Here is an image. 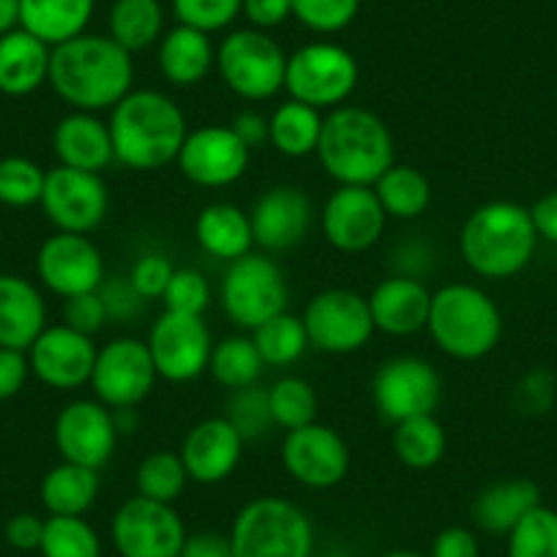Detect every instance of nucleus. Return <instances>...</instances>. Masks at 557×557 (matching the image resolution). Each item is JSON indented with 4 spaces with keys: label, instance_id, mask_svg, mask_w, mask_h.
Masks as SVG:
<instances>
[{
    "label": "nucleus",
    "instance_id": "e2e57ef3",
    "mask_svg": "<svg viewBox=\"0 0 557 557\" xmlns=\"http://www.w3.org/2000/svg\"><path fill=\"white\" fill-rule=\"evenodd\" d=\"M20 28V0H0V36Z\"/></svg>",
    "mask_w": 557,
    "mask_h": 557
},
{
    "label": "nucleus",
    "instance_id": "13d9d810",
    "mask_svg": "<svg viewBox=\"0 0 557 557\" xmlns=\"http://www.w3.org/2000/svg\"><path fill=\"white\" fill-rule=\"evenodd\" d=\"M396 268H399V276H412L421 278L432 265V251L426 249V244L421 240H405V244L396 249Z\"/></svg>",
    "mask_w": 557,
    "mask_h": 557
},
{
    "label": "nucleus",
    "instance_id": "4be33fe9",
    "mask_svg": "<svg viewBox=\"0 0 557 557\" xmlns=\"http://www.w3.org/2000/svg\"><path fill=\"white\" fill-rule=\"evenodd\" d=\"M314 208L307 191L298 186H273L251 206V233L262 251L296 249L309 233Z\"/></svg>",
    "mask_w": 557,
    "mask_h": 557
},
{
    "label": "nucleus",
    "instance_id": "ddd939ff",
    "mask_svg": "<svg viewBox=\"0 0 557 557\" xmlns=\"http://www.w3.org/2000/svg\"><path fill=\"white\" fill-rule=\"evenodd\" d=\"M181 513L170 503L134 495L112 517V544L121 557H178L186 541Z\"/></svg>",
    "mask_w": 557,
    "mask_h": 557
},
{
    "label": "nucleus",
    "instance_id": "e433bc0d",
    "mask_svg": "<svg viewBox=\"0 0 557 557\" xmlns=\"http://www.w3.org/2000/svg\"><path fill=\"white\" fill-rule=\"evenodd\" d=\"M251 339H255L262 363L276 369L293 367L309 350V336L307 329H304V320L290 312H282L276 318L265 320L260 329L251 331Z\"/></svg>",
    "mask_w": 557,
    "mask_h": 557
},
{
    "label": "nucleus",
    "instance_id": "bf43d9fd",
    "mask_svg": "<svg viewBox=\"0 0 557 557\" xmlns=\"http://www.w3.org/2000/svg\"><path fill=\"white\" fill-rule=\"evenodd\" d=\"M530 219H533L539 240L557 246V189L535 200V206L530 208Z\"/></svg>",
    "mask_w": 557,
    "mask_h": 557
},
{
    "label": "nucleus",
    "instance_id": "39448f33",
    "mask_svg": "<svg viewBox=\"0 0 557 557\" xmlns=\"http://www.w3.org/2000/svg\"><path fill=\"white\" fill-rule=\"evenodd\" d=\"M437 350L457 361H479L490 356L503 336V314L490 293L475 285L454 282L432 293L426 320Z\"/></svg>",
    "mask_w": 557,
    "mask_h": 557
},
{
    "label": "nucleus",
    "instance_id": "de8ad7c7",
    "mask_svg": "<svg viewBox=\"0 0 557 557\" xmlns=\"http://www.w3.org/2000/svg\"><path fill=\"white\" fill-rule=\"evenodd\" d=\"M244 0H173V12L178 25L202 30V34H216L235 23L240 14Z\"/></svg>",
    "mask_w": 557,
    "mask_h": 557
},
{
    "label": "nucleus",
    "instance_id": "c756f323",
    "mask_svg": "<svg viewBox=\"0 0 557 557\" xmlns=\"http://www.w3.org/2000/svg\"><path fill=\"white\" fill-rule=\"evenodd\" d=\"M541 506V490L530 479L495 481L473 500V519L492 535H508L524 513Z\"/></svg>",
    "mask_w": 557,
    "mask_h": 557
},
{
    "label": "nucleus",
    "instance_id": "6ab92c4d",
    "mask_svg": "<svg viewBox=\"0 0 557 557\" xmlns=\"http://www.w3.org/2000/svg\"><path fill=\"white\" fill-rule=\"evenodd\" d=\"M55 448L63 462L101 470L117 448L115 418L99 399H74L55 418Z\"/></svg>",
    "mask_w": 557,
    "mask_h": 557
},
{
    "label": "nucleus",
    "instance_id": "7c9ffc66",
    "mask_svg": "<svg viewBox=\"0 0 557 557\" xmlns=\"http://www.w3.org/2000/svg\"><path fill=\"white\" fill-rule=\"evenodd\" d=\"M96 0H20V28L47 47H58L85 34Z\"/></svg>",
    "mask_w": 557,
    "mask_h": 557
},
{
    "label": "nucleus",
    "instance_id": "f257e3e1",
    "mask_svg": "<svg viewBox=\"0 0 557 557\" xmlns=\"http://www.w3.org/2000/svg\"><path fill=\"white\" fill-rule=\"evenodd\" d=\"M47 83L72 110L99 115L134 90L132 52L110 36L83 34L52 47Z\"/></svg>",
    "mask_w": 557,
    "mask_h": 557
},
{
    "label": "nucleus",
    "instance_id": "8fccbe9b",
    "mask_svg": "<svg viewBox=\"0 0 557 557\" xmlns=\"http://www.w3.org/2000/svg\"><path fill=\"white\" fill-rule=\"evenodd\" d=\"M173 273L175 265L170 262V257L151 251V255H143L134 260L128 278H132V285L139 290V296L148 298V301H162Z\"/></svg>",
    "mask_w": 557,
    "mask_h": 557
},
{
    "label": "nucleus",
    "instance_id": "a19ab883",
    "mask_svg": "<svg viewBox=\"0 0 557 557\" xmlns=\"http://www.w3.org/2000/svg\"><path fill=\"white\" fill-rule=\"evenodd\" d=\"M39 552L45 557H101V539L83 517H50Z\"/></svg>",
    "mask_w": 557,
    "mask_h": 557
},
{
    "label": "nucleus",
    "instance_id": "0e129e2a",
    "mask_svg": "<svg viewBox=\"0 0 557 557\" xmlns=\"http://www.w3.org/2000/svg\"><path fill=\"white\" fill-rule=\"evenodd\" d=\"M112 418H115V430L117 435H132L139 426L137 407H123V410H112Z\"/></svg>",
    "mask_w": 557,
    "mask_h": 557
},
{
    "label": "nucleus",
    "instance_id": "7ed1b4c3",
    "mask_svg": "<svg viewBox=\"0 0 557 557\" xmlns=\"http://www.w3.org/2000/svg\"><path fill=\"white\" fill-rule=\"evenodd\" d=\"M318 159L339 186H374L394 164V137L372 110L342 104L323 117Z\"/></svg>",
    "mask_w": 557,
    "mask_h": 557
},
{
    "label": "nucleus",
    "instance_id": "4c0bfd02",
    "mask_svg": "<svg viewBox=\"0 0 557 557\" xmlns=\"http://www.w3.org/2000/svg\"><path fill=\"white\" fill-rule=\"evenodd\" d=\"M262 369H265V363L257 352L255 339L240 334L216 342L211 352V363H208V372L213 374V380L227 391L257 385Z\"/></svg>",
    "mask_w": 557,
    "mask_h": 557
},
{
    "label": "nucleus",
    "instance_id": "9b49d317",
    "mask_svg": "<svg viewBox=\"0 0 557 557\" xmlns=\"http://www.w3.org/2000/svg\"><path fill=\"white\" fill-rule=\"evenodd\" d=\"M304 329L309 347L331 356L358 352L374 334V320L369 301L356 290L331 287L318 293L304 309Z\"/></svg>",
    "mask_w": 557,
    "mask_h": 557
},
{
    "label": "nucleus",
    "instance_id": "37998d69",
    "mask_svg": "<svg viewBox=\"0 0 557 557\" xmlns=\"http://www.w3.org/2000/svg\"><path fill=\"white\" fill-rule=\"evenodd\" d=\"M47 170L34 159L7 157L0 159V202L9 208H30L45 195Z\"/></svg>",
    "mask_w": 557,
    "mask_h": 557
},
{
    "label": "nucleus",
    "instance_id": "9d476101",
    "mask_svg": "<svg viewBox=\"0 0 557 557\" xmlns=\"http://www.w3.org/2000/svg\"><path fill=\"white\" fill-rule=\"evenodd\" d=\"M443 396V380L430 361L418 356H396L380 363L372 377V399L385 424L396 426L407 418L435 412Z\"/></svg>",
    "mask_w": 557,
    "mask_h": 557
},
{
    "label": "nucleus",
    "instance_id": "864d4df0",
    "mask_svg": "<svg viewBox=\"0 0 557 557\" xmlns=\"http://www.w3.org/2000/svg\"><path fill=\"white\" fill-rule=\"evenodd\" d=\"M28 374V352L12 350V347H0V401L17 396L20 391H23Z\"/></svg>",
    "mask_w": 557,
    "mask_h": 557
},
{
    "label": "nucleus",
    "instance_id": "dca6fc26",
    "mask_svg": "<svg viewBox=\"0 0 557 557\" xmlns=\"http://www.w3.org/2000/svg\"><path fill=\"white\" fill-rule=\"evenodd\" d=\"M251 148L230 126L191 128L181 148L178 164L181 175L202 189H224L240 181L249 170Z\"/></svg>",
    "mask_w": 557,
    "mask_h": 557
},
{
    "label": "nucleus",
    "instance_id": "603ef678",
    "mask_svg": "<svg viewBox=\"0 0 557 557\" xmlns=\"http://www.w3.org/2000/svg\"><path fill=\"white\" fill-rule=\"evenodd\" d=\"M240 14L257 30H271L293 17V0H244Z\"/></svg>",
    "mask_w": 557,
    "mask_h": 557
},
{
    "label": "nucleus",
    "instance_id": "5fc2aeb1",
    "mask_svg": "<svg viewBox=\"0 0 557 557\" xmlns=\"http://www.w3.org/2000/svg\"><path fill=\"white\" fill-rule=\"evenodd\" d=\"M7 541L9 546L20 552H36L41 546V539H45V519H39L36 513H14L7 522Z\"/></svg>",
    "mask_w": 557,
    "mask_h": 557
},
{
    "label": "nucleus",
    "instance_id": "49530a36",
    "mask_svg": "<svg viewBox=\"0 0 557 557\" xmlns=\"http://www.w3.org/2000/svg\"><path fill=\"white\" fill-rule=\"evenodd\" d=\"M361 0H293V17L314 34H339L358 17Z\"/></svg>",
    "mask_w": 557,
    "mask_h": 557
},
{
    "label": "nucleus",
    "instance_id": "6e6d98bb",
    "mask_svg": "<svg viewBox=\"0 0 557 557\" xmlns=\"http://www.w3.org/2000/svg\"><path fill=\"white\" fill-rule=\"evenodd\" d=\"M430 557H479V539L468 528H446L437 533Z\"/></svg>",
    "mask_w": 557,
    "mask_h": 557
},
{
    "label": "nucleus",
    "instance_id": "f8f14e48",
    "mask_svg": "<svg viewBox=\"0 0 557 557\" xmlns=\"http://www.w3.org/2000/svg\"><path fill=\"white\" fill-rule=\"evenodd\" d=\"M157 367H153L148 342L134 336H117L99 347L90 374L94 396L110 410L137 407L146 399L157 383Z\"/></svg>",
    "mask_w": 557,
    "mask_h": 557
},
{
    "label": "nucleus",
    "instance_id": "052dcab7",
    "mask_svg": "<svg viewBox=\"0 0 557 557\" xmlns=\"http://www.w3.org/2000/svg\"><path fill=\"white\" fill-rule=\"evenodd\" d=\"M230 128H233V132L244 139L251 151L268 143V117L257 110L238 112V115L233 117V123H230Z\"/></svg>",
    "mask_w": 557,
    "mask_h": 557
},
{
    "label": "nucleus",
    "instance_id": "f704fd0d",
    "mask_svg": "<svg viewBox=\"0 0 557 557\" xmlns=\"http://www.w3.org/2000/svg\"><path fill=\"white\" fill-rule=\"evenodd\" d=\"M107 23L115 45L126 52H143L162 41L164 9L159 0H115Z\"/></svg>",
    "mask_w": 557,
    "mask_h": 557
},
{
    "label": "nucleus",
    "instance_id": "2eb2a0df",
    "mask_svg": "<svg viewBox=\"0 0 557 557\" xmlns=\"http://www.w3.org/2000/svg\"><path fill=\"white\" fill-rule=\"evenodd\" d=\"M41 208L47 219L58 227V233L88 235L99 227L110 211V191L99 173H85V170L58 168L47 170L45 195Z\"/></svg>",
    "mask_w": 557,
    "mask_h": 557
},
{
    "label": "nucleus",
    "instance_id": "f03ea898",
    "mask_svg": "<svg viewBox=\"0 0 557 557\" xmlns=\"http://www.w3.org/2000/svg\"><path fill=\"white\" fill-rule=\"evenodd\" d=\"M110 137L115 162L134 173H153L178 159L189 134L178 101L153 88L123 96L110 110Z\"/></svg>",
    "mask_w": 557,
    "mask_h": 557
},
{
    "label": "nucleus",
    "instance_id": "b1692460",
    "mask_svg": "<svg viewBox=\"0 0 557 557\" xmlns=\"http://www.w3.org/2000/svg\"><path fill=\"white\" fill-rule=\"evenodd\" d=\"M367 301L374 320V331H383L388 336H410L426 329L432 293L424 285V278L394 273L374 287Z\"/></svg>",
    "mask_w": 557,
    "mask_h": 557
},
{
    "label": "nucleus",
    "instance_id": "2f4dec72",
    "mask_svg": "<svg viewBox=\"0 0 557 557\" xmlns=\"http://www.w3.org/2000/svg\"><path fill=\"white\" fill-rule=\"evenodd\" d=\"M99 470L61 462L41 479L39 495L50 517H85L99 497Z\"/></svg>",
    "mask_w": 557,
    "mask_h": 557
},
{
    "label": "nucleus",
    "instance_id": "cd10ccee",
    "mask_svg": "<svg viewBox=\"0 0 557 557\" xmlns=\"http://www.w3.org/2000/svg\"><path fill=\"white\" fill-rule=\"evenodd\" d=\"M213 66H216V50L211 34H202L189 25H175L159 41V69L175 88L200 85L213 72Z\"/></svg>",
    "mask_w": 557,
    "mask_h": 557
},
{
    "label": "nucleus",
    "instance_id": "bb28decb",
    "mask_svg": "<svg viewBox=\"0 0 557 557\" xmlns=\"http://www.w3.org/2000/svg\"><path fill=\"white\" fill-rule=\"evenodd\" d=\"M52 47L23 28L0 36V94L28 96L50 79Z\"/></svg>",
    "mask_w": 557,
    "mask_h": 557
},
{
    "label": "nucleus",
    "instance_id": "69168bd1",
    "mask_svg": "<svg viewBox=\"0 0 557 557\" xmlns=\"http://www.w3.org/2000/svg\"><path fill=\"white\" fill-rule=\"evenodd\" d=\"M383 557H426V555H421V552H407V549H396V552H388V555H383Z\"/></svg>",
    "mask_w": 557,
    "mask_h": 557
},
{
    "label": "nucleus",
    "instance_id": "ea45409f",
    "mask_svg": "<svg viewBox=\"0 0 557 557\" xmlns=\"http://www.w3.org/2000/svg\"><path fill=\"white\" fill-rule=\"evenodd\" d=\"M134 484H137V495L173 506L184 495L186 484H189V473H186L181 454L153 451L139 462Z\"/></svg>",
    "mask_w": 557,
    "mask_h": 557
},
{
    "label": "nucleus",
    "instance_id": "0eeeda50",
    "mask_svg": "<svg viewBox=\"0 0 557 557\" xmlns=\"http://www.w3.org/2000/svg\"><path fill=\"white\" fill-rule=\"evenodd\" d=\"M287 52L268 30H233L216 47L222 83L244 101H268L285 90Z\"/></svg>",
    "mask_w": 557,
    "mask_h": 557
},
{
    "label": "nucleus",
    "instance_id": "1a4fd4ad",
    "mask_svg": "<svg viewBox=\"0 0 557 557\" xmlns=\"http://www.w3.org/2000/svg\"><path fill=\"white\" fill-rule=\"evenodd\" d=\"M219 298H222L224 314L238 329L255 331L265 320L287 312L290 290H287L285 273L273 257L249 251L227 265Z\"/></svg>",
    "mask_w": 557,
    "mask_h": 557
},
{
    "label": "nucleus",
    "instance_id": "aec40b11",
    "mask_svg": "<svg viewBox=\"0 0 557 557\" xmlns=\"http://www.w3.org/2000/svg\"><path fill=\"white\" fill-rule=\"evenodd\" d=\"M383 206L372 186H339L323 206V235L336 251L361 255L385 233Z\"/></svg>",
    "mask_w": 557,
    "mask_h": 557
},
{
    "label": "nucleus",
    "instance_id": "72a5a7b5",
    "mask_svg": "<svg viewBox=\"0 0 557 557\" xmlns=\"http://www.w3.org/2000/svg\"><path fill=\"white\" fill-rule=\"evenodd\" d=\"M372 189L388 219L410 222V219L424 216L426 208L432 206L430 178L418 168H410V164L394 162L380 175Z\"/></svg>",
    "mask_w": 557,
    "mask_h": 557
},
{
    "label": "nucleus",
    "instance_id": "4468645a",
    "mask_svg": "<svg viewBox=\"0 0 557 557\" xmlns=\"http://www.w3.org/2000/svg\"><path fill=\"white\" fill-rule=\"evenodd\" d=\"M157 374L168 383H191L208 372L213 352L211 329L197 314L162 312L148 334Z\"/></svg>",
    "mask_w": 557,
    "mask_h": 557
},
{
    "label": "nucleus",
    "instance_id": "79ce46f5",
    "mask_svg": "<svg viewBox=\"0 0 557 557\" xmlns=\"http://www.w3.org/2000/svg\"><path fill=\"white\" fill-rule=\"evenodd\" d=\"M508 557H557V511L535 506L508 533Z\"/></svg>",
    "mask_w": 557,
    "mask_h": 557
},
{
    "label": "nucleus",
    "instance_id": "a18cd8bd",
    "mask_svg": "<svg viewBox=\"0 0 557 557\" xmlns=\"http://www.w3.org/2000/svg\"><path fill=\"white\" fill-rule=\"evenodd\" d=\"M164 312L197 314L202 318L211 304V282L197 268H175L168 290L162 296Z\"/></svg>",
    "mask_w": 557,
    "mask_h": 557
},
{
    "label": "nucleus",
    "instance_id": "473e14b6",
    "mask_svg": "<svg viewBox=\"0 0 557 557\" xmlns=\"http://www.w3.org/2000/svg\"><path fill=\"white\" fill-rule=\"evenodd\" d=\"M323 117V112L296 99L282 101L268 117V143L290 159L312 157L318 153Z\"/></svg>",
    "mask_w": 557,
    "mask_h": 557
},
{
    "label": "nucleus",
    "instance_id": "338daca9",
    "mask_svg": "<svg viewBox=\"0 0 557 557\" xmlns=\"http://www.w3.org/2000/svg\"><path fill=\"white\" fill-rule=\"evenodd\" d=\"M320 557H352V555H350V552H345V549H329V552H323Z\"/></svg>",
    "mask_w": 557,
    "mask_h": 557
},
{
    "label": "nucleus",
    "instance_id": "09e8293b",
    "mask_svg": "<svg viewBox=\"0 0 557 557\" xmlns=\"http://www.w3.org/2000/svg\"><path fill=\"white\" fill-rule=\"evenodd\" d=\"M96 293H99L101 307H104L107 320H110V323H117V325L137 323L148 309V298L139 296V290L132 285L128 273L126 276H121V273H115V276H104V282H101Z\"/></svg>",
    "mask_w": 557,
    "mask_h": 557
},
{
    "label": "nucleus",
    "instance_id": "58836bf2",
    "mask_svg": "<svg viewBox=\"0 0 557 557\" xmlns=\"http://www.w3.org/2000/svg\"><path fill=\"white\" fill-rule=\"evenodd\" d=\"M268 407H271L273 426H282L285 432L318 421V394L307 380L296 374H285L268 388Z\"/></svg>",
    "mask_w": 557,
    "mask_h": 557
},
{
    "label": "nucleus",
    "instance_id": "6e6552de",
    "mask_svg": "<svg viewBox=\"0 0 557 557\" xmlns=\"http://www.w3.org/2000/svg\"><path fill=\"white\" fill-rule=\"evenodd\" d=\"M358 77L361 69L350 50L334 41H312L287 55L285 90L301 104L331 112L347 104Z\"/></svg>",
    "mask_w": 557,
    "mask_h": 557
},
{
    "label": "nucleus",
    "instance_id": "c9c22d12",
    "mask_svg": "<svg viewBox=\"0 0 557 557\" xmlns=\"http://www.w3.org/2000/svg\"><path fill=\"white\" fill-rule=\"evenodd\" d=\"M448 437L443 424L432 412L407 418L394 426V454L405 468L430 470L446 457Z\"/></svg>",
    "mask_w": 557,
    "mask_h": 557
},
{
    "label": "nucleus",
    "instance_id": "680f3d73",
    "mask_svg": "<svg viewBox=\"0 0 557 557\" xmlns=\"http://www.w3.org/2000/svg\"><path fill=\"white\" fill-rule=\"evenodd\" d=\"M519 401L528 407L530 412H544V407L552 399V380L546 372H533L522 380V385H517Z\"/></svg>",
    "mask_w": 557,
    "mask_h": 557
},
{
    "label": "nucleus",
    "instance_id": "a211bd4d",
    "mask_svg": "<svg viewBox=\"0 0 557 557\" xmlns=\"http://www.w3.org/2000/svg\"><path fill=\"white\" fill-rule=\"evenodd\" d=\"M36 273L41 285L63 301L83 293H96L104 282V257L88 235L55 233L36 255Z\"/></svg>",
    "mask_w": 557,
    "mask_h": 557
},
{
    "label": "nucleus",
    "instance_id": "423d86ee",
    "mask_svg": "<svg viewBox=\"0 0 557 557\" xmlns=\"http://www.w3.org/2000/svg\"><path fill=\"white\" fill-rule=\"evenodd\" d=\"M233 557H312V519L285 497H257L235 513Z\"/></svg>",
    "mask_w": 557,
    "mask_h": 557
},
{
    "label": "nucleus",
    "instance_id": "a878e982",
    "mask_svg": "<svg viewBox=\"0 0 557 557\" xmlns=\"http://www.w3.org/2000/svg\"><path fill=\"white\" fill-rule=\"evenodd\" d=\"M47 329L39 287L17 273H0V347L28 352Z\"/></svg>",
    "mask_w": 557,
    "mask_h": 557
},
{
    "label": "nucleus",
    "instance_id": "4d7b16f0",
    "mask_svg": "<svg viewBox=\"0 0 557 557\" xmlns=\"http://www.w3.org/2000/svg\"><path fill=\"white\" fill-rule=\"evenodd\" d=\"M178 557H233L230 535H222V533L186 535Z\"/></svg>",
    "mask_w": 557,
    "mask_h": 557
},
{
    "label": "nucleus",
    "instance_id": "f3484780",
    "mask_svg": "<svg viewBox=\"0 0 557 557\" xmlns=\"http://www.w3.org/2000/svg\"><path fill=\"white\" fill-rule=\"evenodd\" d=\"M282 465L298 484L309 490H331L350 473V448L334 426L314 421L287 432L282 443Z\"/></svg>",
    "mask_w": 557,
    "mask_h": 557
},
{
    "label": "nucleus",
    "instance_id": "412c9836",
    "mask_svg": "<svg viewBox=\"0 0 557 557\" xmlns=\"http://www.w3.org/2000/svg\"><path fill=\"white\" fill-rule=\"evenodd\" d=\"M96 352L94 336L79 334L66 323L47 325L39 339L30 345L28 363L30 372L55 391H77L90 383Z\"/></svg>",
    "mask_w": 557,
    "mask_h": 557
},
{
    "label": "nucleus",
    "instance_id": "5701e85b",
    "mask_svg": "<svg viewBox=\"0 0 557 557\" xmlns=\"http://www.w3.org/2000/svg\"><path fill=\"white\" fill-rule=\"evenodd\" d=\"M181 459L195 484H222L244 457V437L224 416L206 418L186 432L181 443Z\"/></svg>",
    "mask_w": 557,
    "mask_h": 557
},
{
    "label": "nucleus",
    "instance_id": "c85d7f7f",
    "mask_svg": "<svg viewBox=\"0 0 557 557\" xmlns=\"http://www.w3.org/2000/svg\"><path fill=\"white\" fill-rule=\"evenodd\" d=\"M195 238L206 255L222 262H235L255 246L251 219L233 202H211L195 219Z\"/></svg>",
    "mask_w": 557,
    "mask_h": 557
},
{
    "label": "nucleus",
    "instance_id": "c03bdc74",
    "mask_svg": "<svg viewBox=\"0 0 557 557\" xmlns=\"http://www.w3.org/2000/svg\"><path fill=\"white\" fill-rule=\"evenodd\" d=\"M230 424L238 430V435L246 441H257L273 426L271 407H268V388L249 385V388L230 391L227 412H224Z\"/></svg>",
    "mask_w": 557,
    "mask_h": 557
},
{
    "label": "nucleus",
    "instance_id": "3c124183",
    "mask_svg": "<svg viewBox=\"0 0 557 557\" xmlns=\"http://www.w3.org/2000/svg\"><path fill=\"white\" fill-rule=\"evenodd\" d=\"M63 323L79 334H99L107 323V312L101 307L99 293H83V296L66 298L63 304Z\"/></svg>",
    "mask_w": 557,
    "mask_h": 557
},
{
    "label": "nucleus",
    "instance_id": "20e7f679",
    "mask_svg": "<svg viewBox=\"0 0 557 557\" xmlns=\"http://www.w3.org/2000/svg\"><path fill=\"white\" fill-rule=\"evenodd\" d=\"M539 233L530 208L511 200H492L475 208L459 233V255L484 278H511L530 265Z\"/></svg>",
    "mask_w": 557,
    "mask_h": 557
},
{
    "label": "nucleus",
    "instance_id": "393cba45",
    "mask_svg": "<svg viewBox=\"0 0 557 557\" xmlns=\"http://www.w3.org/2000/svg\"><path fill=\"white\" fill-rule=\"evenodd\" d=\"M52 151L63 168L85 170V173L101 175L115 162L110 126L96 112L74 110L61 117L52 132Z\"/></svg>",
    "mask_w": 557,
    "mask_h": 557
}]
</instances>
